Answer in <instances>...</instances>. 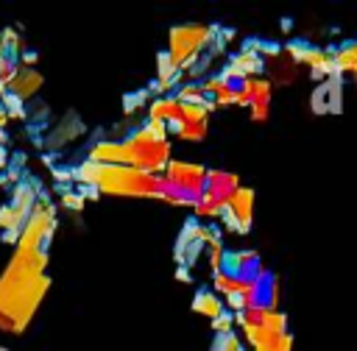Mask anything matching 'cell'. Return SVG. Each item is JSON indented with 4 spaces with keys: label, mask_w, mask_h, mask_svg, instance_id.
Listing matches in <instances>:
<instances>
[{
    "label": "cell",
    "mask_w": 357,
    "mask_h": 351,
    "mask_svg": "<svg viewBox=\"0 0 357 351\" xmlns=\"http://www.w3.org/2000/svg\"><path fill=\"white\" fill-rule=\"evenodd\" d=\"M204 251H206V262H209V270H212V273H220V270H223V259H226L223 242H220V240H215V242H209Z\"/></svg>",
    "instance_id": "cell-24"
},
{
    "label": "cell",
    "mask_w": 357,
    "mask_h": 351,
    "mask_svg": "<svg viewBox=\"0 0 357 351\" xmlns=\"http://www.w3.org/2000/svg\"><path fill=\"white\" fill-rule=\"evenodd\" d=\"M265 67H268V72H271V78H268L271 84L290 86V84H296V78H298V64L290 61V58L284 56V50H282L276 58H268Z\"/></svg>",
    "instance_id": "cell-12"
},
{
    "label": "cell",
    "mask_w": 357,
    "mask_h": 351,
    "mask_svg": "<svg viewBox=\"0 0 357 351\" xmlns=\"http://www.w3.org/2000/svg\"><path fill=\"white\" fill-rule=\"evenodd\" d=\"M6 123H8V114H6V109L0 103V131H6Z\"/></svg>",
    "instance_id": "cell-32"
},
{
    "label": "cell",
    "mask_w": 357,
    "mask_h": 351,
    "mask_svg": "<svg viewBox=\"0 0 357 351\" xmlns=\"http://www.w3.org/2000/svg\"><path fill=\"white\" fill-rule=\"evenodd\" d=\"M271 95H273V84L268 78H248L243 84H237V103L234 106H243V109H251V106H271Z\"/></svg>",
    "instance_id": "cell-8"
},
{
    "label": "cell",
    "mask_w": 357,
    "mask_h": 351,
    "mask_svg": "<svg viewBox=\"0 0 357 351\" xmlns=\"http://www.w3.org/2000/svg\"><path fill=\"white\" fill-rule=\"evenodd\" d=\"M47 251L17 242L14 254L0 276V329L8 334H22L45 298L50 279L45 273Z\"/></svg>",
    "instance_id": "cell-1"
},
{
    "label": "cell",
    "mask_w": 357,
    "mask_h": 351,
    "mask_svg": "<svg viewBox=\"0 0 357 351\" xmlns=\"http://www.w3.org/2000/svg\"><path fill=\"white\" fill-rule=\"evenodd\" d=\"M259 326H262L265 332H271V334H284V332H287V315L279 312V309H268V306H265Z\"/></svg>",
    "instance_id": "cell-21"
},
{
    "label": "cell",
    "mask_w": 357,
    "mask_h": 351,
    "mask_svg": "<svg viewBox=\"0 0 357 351\" xmlns=\"http://www.w3.org/2000/svg\"><path fill=\"white\" fill-rule=\"evenodd\" d=\"M142 125H145V128H148V131H151L156 139H167V136H170V131H167V123H162V120H145Z\"/></svg>",
    "instance_id": "cell-28"
},
{
    "label": "cell",
    "mask_w": 357,
    "mask_h": 351,
    "mask_svg": "<svg viewBox=\"0 0 357 351\" xmlns=\"http://www.w3.org/2000/svg\"><path fill=\"white\" fill-rule=\"evenodd\" d=\"M81 134H84V128H81V131H70V128H67V120H61V125L50 131V136L45 139V145H47V148H64L67 142H73V139L81 136Z\"/></svg>",
    "instance_id": "cell-22"
},
{
    "label": "cell",
    "mask_w": 357,
    "mask_h": 351,
    "mask_svg": "<svg viewBox=\"0 0 357 351\" xmlns=\"http://www.w3.org/2000/svg\"><path fill=\"white\" fill-rule=\"evenodd\" d=\"M59 203H61V209H67V212H84V206H86V201L78 195V192H73V189H61V198H59Z\"/></svg>",
    "instance_id": "cell-26"
},
{
    "label": "cell",
    "mask_w": 357,
    "mask_h": 351,
    "mask_svg": "<svg viewBox=\"0 0 357 351\" xmlns=\"http://www.w3.org/2000/svg\"><path fill=\"white\" fill-rule=\"evenodd\" d=\"M176 279H178V281H184V284H190V281H192V276H190V267L178 265V270H176Z\"/></svg>",
    "instance_id": "cell-30"
},
{
    "label": "cell",
    "mask_w": 357,
    "mask_h": 351,
    "mask_svg": "<svg viewBox=\"0 0 357 351\" xmlns=\"http://www.w3.org/2000/svg\"><path fill=\"white\" fill-rule=\"evenodd\" d=\"M215 36H218V28L215 25H206V22L173 25L170 33H167V56L184 72V70H190V67L198 64L201 53L206 47H212Z\"/></svg>",
    "instance_id": "cell-3"
},
{
    "label": "cell",
    "mask_w": 357,
    "mask_h": 351,
    "mask_svg": "<svg viewBox=\"0 0 357 351\" xmlns=\"http://www.w3.org/2000/svg\"><path fill=\"white\" fill-rule=\"evenodd\" d=\"M192 209H195V214H198L201 220H218V217H220V212H223V203H220V201H215L209 192H204V195L192 203Z\"/></svg>",
    "instance_id": "cell-20"
},
{
    "label": "cell",
    "mask_w": 357,
    "mask_h": 351,
    "mask_svg": "<svg viewBox=\"0 0 357 351\" xmlns=\"http://www.w3.org/2000/svg\"><path fill=\"white\" fill-rule=\"evenodd\" d=\"M248 117H251L254 123H268L271 106H251V109H248Z\"/></svg>",
    "instance_id": "cell-29"
},
{
    "label": "cell",
    "mask_w": 357,
    "mask_h": 351,
    "mask_svg": "<svg viewBox=\"0 0 357 351\" xmlns=\"http://www.w3.org/2000/svg\"><path fill=\"white\" fill-rule=\"evenodd\" d=\"M178 111H181V103H178L173 95H167V98H156V100H151V103H148V120L170 123Z\"/></svg>",
    "instance_id": "cell-16"
},
{
    "label": "cell",
    "mask_w": 357,
    "mask_h": 351,
    "mask_svg": "<svg viewBox=\"0 0 357 351\" xmlns=\"http://www.w3.org/2000/svg\"><path fill=\"white\" fill-rule=\"evenodd\" d=\"M25 220H28V214L22 209H17L14 203H3L0 206V231L3 234L6 231H22Z\"/></svg>",
    "instance_id": "cell-18"
},
{
    "label": "cell",
    "mask_w": 357,
    "mask_h": 351,
    "mask_svg": "<svg viewBox=\"0 0 357 351\" xmlns=\"http://www.w3.org/2000/svg\"><path fill=\"white\" fill-rule=\"evenodd\" d=\"M42 89V72L39 70H31V67H17L14 78L8 81V92L17 95L22 103L36 98V92Z\"/></svg>",
    "instance_id": "cell-10"
},
{
    "label": "cell",
    "mask_w": 357,
    "mask_h": 351,
    "mask_svg": "<svg viewBox=\"0 0 357 351\" xmlns=\"http://www.w3.org/2000/svg\"><path fill=\"white\" fill-rule=\"evenodd\" d=\"M206 125L209 123H192V120H184L181 114H176L167 123V131H170V136H178L184 142H201L206 136Z\"/></svg>",
    "instance_id": "cell-14"
},
{
    "label": "cell",
    "mask_w": 357,
    "mask_h": 351,
    "mask_svg": "<svg viewBox=\"0 0 357 351\" xmlns=\"http://www.w3.org/2000/svg\"><path fill=\"white\" fill-rule=\"evenodd\" d=\"M262 70H265V58H262L259 53L248 50V47H240L237 53L229 56V61H226V67L220 70V75H223L229 84H243V81H248V78H259Z\"/></svg>",
    "instance_id": "cell-7"
},
{
    "label": "cell",
    "mask_w": 357,
    "mask_h": 351,
    "mask_svg": "<svg viewBox=\"0 0 357 351\" xmlns=\"http://www.w3.org/2000/svg\"><path fill=\"white\" fill-rule=\"evenodd\" d=\"M75 181L98 189L100 195H123V198H162L165 178L151 176L126 164H92L81 162L75 170Z\"/></svg>",
    "instance_id": "cell-2"
},
{
    "label": "cell",
    "mask_w": 357,
    "mask_h": 351,
    "mask_svg": "<svg viewBox=\"0 0 357 351\" xmlns=\"http://www.w3.org/2000/svg\"><path fill=\"white\" fill-rule=\"evenodd\" d=\"M11 167V159H8V150L0 145V173H6Z\"/></svg>",
    "instance_id": "cell-31"
},
{
    "label": "cell",
    "mask_w": 357,
    "mask_h": 351,
    "mask_svg": "<svg viewBox=\"0 0 357 351\" xmlns=\"http://www.w3.org/2000/svg\"><path fill=\"white\" fill-rule=\"evenodd\" d=\"M237 187H240L237 173H229V170H209V173H206V192H209L215 201H220L223 206H226V201L234 195Z\"/></svg>",
    "instance_id": "cell-11"
},
{
    "label": "cell",
    "mask_w": 357,
    "mask_h": 351,
    "mask_svg": "<svg viewBox=\"0 0 357 351\" xmlns=\"http://www.w3.org/2000/svg\"><path fill=\"white\" fill-rule=\"evenodd\" d=\"M36 201H39V189H36V184H31V181H20V184L11 189V201H8V203H14V206L22 209L25 214H31L33 206H36Z\"/></svg>",
    "instance_id": "cell-15"
},
{
    "label": "cell",
    "mask_w": 357,
    "mask_h": 351,
    "mask_svg": "<svg viewBox=\"0 0 357 351\" xmlns=\"http://www.w3.org/2000/svg\"><path fill=\"white\" fill-rule=\"evenodd\" d=\"M123 142L128 150V167L151 173V176L165 173L170 162V139H156L145 125H137Z\"/></svg>",
    "instance_id": "cell-4"
},
{
    "label": "cell",
    "mask_w": 357,
    "mask_h": 351,
    "mask_svg": "<svg viewBox=\"0 0 357 351\" xmlns=\"http://www.w3.org/2000/svg\"><path fill=\"white\" fill-rule=\"evenodd\" d=\"M254 189L251 187H237L234 195L226 201L223 212H220V223L226 231H234V234H248L251 228V220H254Z\"/></svg>",
    "instance_id": "cell-6"
},
{
    "label": "cell",
    "mask_w": 357,
    "mask_h": 351,
    "mask_svg": "<svg viewBox=\"0 0 357 351\" xmlns=\"http://www.w3.org/2000/svg\"><path fill=\"white\" fill-rule=\"evenodd\" d=\"M156 81H159V84H167L173 92H176V86L181 84V70L173 64V58L167 56V50L156 56Z\"/></svg>",
    "instance_id": "cell-17"
},
{
    "label": "cell",
    "mask_w": 357,
    "mask_h": 351,
    "mask_svg": "<svg viewBox=\"0 0 357 351\" xmlns=\"http://www.w3.org/2000/svg\"><path fill=\"white\" fill-rule=\"evenodd\" d=\"M192 312L195 315H204V318H209V320H215L218 315H223L226 312V304H223V298L215 292V290H198L195 295H192Z\"/></svg>",
    "instance_id": "cell-13"
},
{
    "label": "cell",
    "mask_w": 357,
    "mask_h": 351,
    "mask_svg": "<svg viewBox=\"0 0 357 351\" xmlns=\"http://www.w3.org/2000/svg\"><path fill=\"white\" fill-rule=\"evenodd\" d=\"M6 95H8V86H6V81H3V78H0V100H3V98H6Z\"/></svg>",
    "instance_id": "cell-33"
},
{
    "label": "cell",
    "mask_w": 357,
    "mask_h": 351,
    "mask_svg": "<svg viewBox=\"0 0 357 351\" xmlns=\"http://www.w3.org/2000/svg\"><path fill=\"white\" fill-rule=\"evenodd\" d=\"M0 103H3L6 114H8V120H25V117H28V111H25V103H22L17 95H11V92H8V95H6Z\"/></svg>",
    "instance_id": "cell-25"
},
{
    "label": "cell",
    "mask_w": 357,
    "mask_h": 351,
    "mask_svg": "<svg viewBox=\"0 0 357 351\" xmlns=\"http://www.w3.org/2000/svg\"><path fill=\"white\" fill-rule=\"evenodd\" d=\"M234 326H237V323H234V315H231L229 309L212 320V332H215V334H229V332H234Z\"/></svg>",
    "instance_id": "cell-27"
},
{
    "label": "cell",
    "mask_w": 357,
    "mask_h": 351,
    "mask_svg": "<svg viewBox=\"0 0 357 351\" xmlns=\"http://www.w3.org/2000/svg\"><path fill=\"white\" fill-rule=\"evenodd\" d=\"M86 162H92V164H126V167H128L126 142H123V139H98V142L89 148Z\"/></svg>",
    "instance_id": "cell-9"
},
{
    "label": "cell",
    "mask_w": 357,
    "mask_h": 351,
    "mask_svg": "<svg viewBox=\"0 0 357 351\" xmlns=\"http://www.w3.org/2000/svg\"><path fill=\"white\" fill-rule=\"evenodd\" d=\"M212 351H245V345L237 332H229V334H215Z\"/></svg>",
    "instance_id": "cell-23"
},
{
    "label": "cell",
    "mask_w": 357,
    "mask_h": 351,
    "mask_svg": "<svg viewBox=\"0 0 357 351\" xmlns=\"http://www.w3.org/2000/svg\"><path fill=\"white\" fill-rule=\"evenodd\" d=\"M206 167L201 164H192V162H178V159H170L162 178H165V189L187 198V201H198L204 192H206Z\"/></svg>",
    "instance_id": "cell-5"
},
{
    "label": "cell",
    "mask_w": 357,
    "mask_h": 351,
    "mask_svg": "<svg viewBox=\"0 0 357 351\" xmlns=\"http://www.w3.org/2000/svg\"><path fill=\"white\" fill-rule=\"evenodd\" d=\"M332 58H335V70H337L340 78H343V75L357 78V56H354L346 45H340L337 50H332Z\"/></svg>",
    "instance_id": "cell-19"
}]
</instances>
